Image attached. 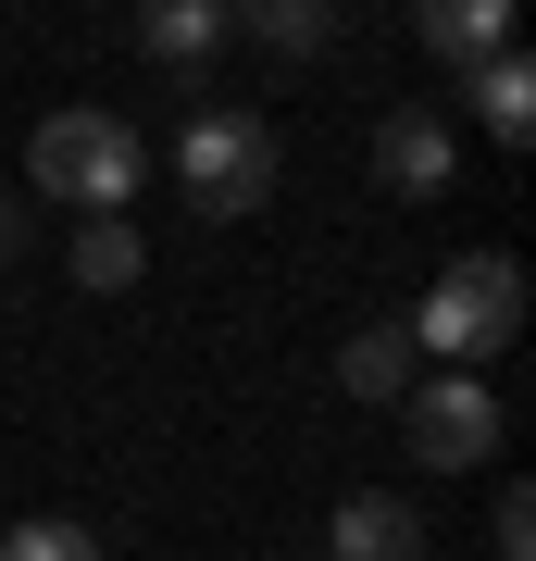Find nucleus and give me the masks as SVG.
<instances>
[{"mask_svg": "<svg viewBox=\"0 0 536 561\" xmlns=\"http://www.w3.org/2000/svg\"><path fill=\"white\" fill-rule=\"evenodd\" d=\"M25 187H50V201H76V213H125L150 187V138L125 113H50L38 138H25Z\"/></svg>", "mask_w": 536, "mask_h": 561, "instance_id": "obj_1", "label": "nucleus"}, {"mask_svg": "<svg viewBox=\"0 0 536 561\" xmlns=\"http://www.w3.org/2000/svg\"><path fill=\"white\" fill-rule=\"evenodd\" d=\"M512 337H524V262L512 250H461L449 275L424 287V312H412V350L424 362H487Z\"/></svg>", "mask_w": 536, "mask_h": 561, "instance_id": "obj_2", "label": "nucleus"}, {"mask_svg": "<svg viewBox=\"0 0 536 561\" xmlns=\"http://www.w3.org/2000/svg\"><path fill=\"white\" fill-rule=\"evenodd\" d=\"M175 187H187V213H213V225L262 213L275 201V138H262V113H199L175 138Z\"/></svg>", "mask_w": 536, "mask_h": 561, "instance_id": "obj_3", "label": "nucleus"}, {"mask_svg": "<svg viewBox=\"0 0 536 561\" xmlns=\"http://www.w3.org/2000/svg\"><path fill=\"white\" fill-rule=\"evenodd\" d=\"M399 437H412L424 474H475L499 449V387H475V362H437V375L399 387Z\"/></svg>", "mask_w": 536, "mask_h": 561, "instance_id": "obj_4", "label": "nucleus"}, {"mask_svg": "<svg viewBox=\"0 0 536 561\" xmlns=\"http://www.w3.org/2000/svg\"><path fill=\"white\" fill-rule=\"evenodd\" d=\"M461 175V138L437 113H387L375 125V187H399V201H437V187Z\"/></svg>", "mask_w": 536, "mask_h": 561, "instance_id": "obj_5", "label": "nucleus"}, {"mask_svg": "<svg viewBox=\"0 0 536 561\" xmlns=\"http://www.w3.org/2000/svg\"><path fill=\"white\" fill-rule=\"evenodd\" d=\"M338 561H424V512L412 500H387V486H362V500H338Z\"/></svg>", "mask_w": 536, "mask_h": 561, "instance_id": "obj_6", "label": "nucleus"}, {"mask_svg": "<svg viewBox=\"0 0 536 561\" xmlns=\"http://www.w3.org/2000/svg\"><path fill=\"white\" fill-rule=\"evenodd\" d=\"M238 25H225V0H138V50L150 62H175V76H199Z\"/></svg>", "mask_w": 536, "mask_h": 561, "instance_id": "obj_7", "label": "nucleus"}, {"mask_svg": "<svg viewBox=\"0 0 536 561\" xmlns=\"http://www.w3.org/2000/svg\"><path fill=\"white\" fill-rule=\"evenodd\" d=\"M461 88H475V125H487L499 150H524V138H536V62H524V50L461 62Z\"/></svg>", "mask_w": 536, "mask_h": 561, "instance_id": "obj_8", "label": "nucleus"}, {"mask_svg": "<svg viewBox=\"0 0 536 561\" xmlns=\"http://www.w3.org/2000/svg\"><path fill=\"white\" fill-rule=\"evenodd\" d=\"M412 38L437 62H487V50H512V0H412Z\"/></svg>", "mask_w": 536, "mask_h": 561, "instance_id": "obj_9", "label": "nucleus"}, {"mask_svg": "<svg viewBox=\"0 0 536 561\" xmlns=\"http://www.w3.org/2000/svg\"><path fill=\"white\" fill-rule=\"evenodd\" d=\"M424 375V350H412V324H362V337L338 350V387L350 400H399V387Z\"/></svg>", "mask_w": 536, "mask_h": 561, "instance_id": "obj_10", "label": "nucleus"}, {"mask_svg": "<svg viewBox=\"0 0 536 561\" xmlns=\"http://www.w3.org/2000/svg\"><path fill=\"white\" fill-rule=\"evenodd\" d=\"M225 25H250L262 50H287V62H312L324 38H338V0H225Z\"/></svg>", "mask_w": 536, "mask_h": 561, "instance_id": "obj_11", "label": "nucleus"}, {"mask_svg": "<svg viewBox=\"0 0 536 561\" xmlns=\"http://www.w3.org/2000/svg\"><path fill=\"white\" fill-rule=\"evenodd\" d=\"M138 225H125V213H88L76 225V262H62V275H76V287H100V300H113V287H138Z\"/></svg>", "mask_w": 536, "mask_h": 561, "instance_id": "obj_12", "label": "nucleus"}, {"mask_svg": "<svg viewBox=\"0 0 536 561\" xmlns=\"http://www.w3.org/2000/svg\"><path fill=\"white\" fill-rule=\"evenodd\" d=\"M0 561H100V537H88V524H62V512H38V524L0 537Z\"/></svg>", "mask_w": 536, "mask_h": 561, "instance_id": "obj_13", "label": "nucleus"}, {"mask_svg": "<svg viewBox=\"0 0 536 561\" xmlns=\"http://www.w3.org/2000/svg\"><path fill=\"white\" fill-rule=\"evenodd\" d=\"M499 561H536V500H524V486L499 500Z\"/></svg>", "mask_w": 536, "mask_h": 561, "instance_id": "obj_14", "label": "nucleus"}, {"mask_svg": "<svg viewBox=\"0 0 536 561\" xmlns=\"http://www.w3.org/2000/svg\"><path fill=\"white\" fill-rule=\"evenodd\" d=\"M13 262H25V201L0 187V275H13Z\"/></svg>", "mask_w": 536, "mask_h": 561, "instance_id": "obj_15", "label": "nucleus"}]
</instances>
